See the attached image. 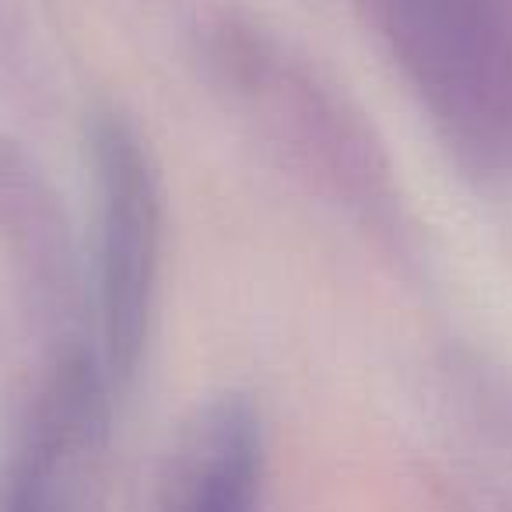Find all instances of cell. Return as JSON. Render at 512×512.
<instances>
[{"label": "cell", "mask_w": 512, "mask_h": 512, "mask_svg": "<svg viewBox=\"0 0 512 512\" xmlns=\"http://www.w3.org/2000/svg\"><path fill=\"white\" fill-rule=\"evenodd\" d=\"M95 162V309L99 369L127 386L148 344L162 253V193L141 134L109 113L92 130Z\"/></svg>", "instance_id": "cell-1"}, {"label": "cell", "mask_w": 512, "mask_h": 512, "mask_svg": "<svg viewBox=\"0 0 512 512\" xmlns=\"http://www.w3.org/2000/svg\"><path fill=\"white\" fill-rule=\"evenodd\" d=\"M109 390L88 358L57 372L32 414L0 512H99Z\"/></svg>", "instance_id": "cell-2"}, {"label": "cell", "mask_w": 512, "mask_h": 512, "mask_svg": "<svg viewBox=\"0 0 512 512\" xmlns=\"http://www.w3.org/2000/svg\"><path fill=\"white\" fill-rule=\"evenodd\" d=\"M264 435L253 404L232 397L204 414L179 474L176 512H260Z\"/></svg>", "instance_id": "cell-3"}]
</instances>
